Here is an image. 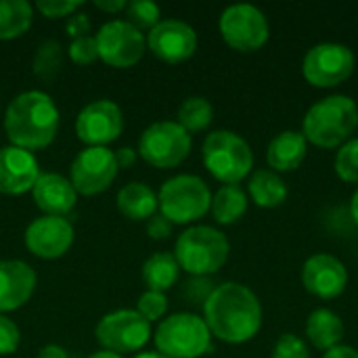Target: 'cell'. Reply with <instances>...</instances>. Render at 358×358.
<instances>
[{
  "label": "cell",
  "mask_w": 358,
  "mask_h": 358,
  "mask_svg": "<svg viewBox=\"0 0 358 358\" xmlns=\"http://www.w3.org/2000/svg\"><path fill=\"white\" fill-rule=\"evenodd\" d=\"M250 197L258 208H279L287 199V185L285 180L273 170H256L250 178Z\"/></svg>",
  "instance_id": "603a6c76"
},
{
  "label": "cell",
  "mask_w": 358,
  "mask_h": 358,
  "mask_svg": "<svg viewBox=\"0 0 358 358\" xmlns=\"http://www.w3.org/2000/svg\"><path fill=\"white\" fill-rule=\"evenodd\" d=\"M350 214H352V220L357 222V227H358V189L355 191L352 201H350Z\"/></svg>",
  "instance_id": "ee69618b"
},
{
  "label": "cell",
  "mask_w": 358,
  "mask_h": 358,
  "mask_svg": "<svg viewBox=\"0 0 358 358\" xmlns=\"http://www.w3.org/2000/svg\"><path fill=\"white\" fill-rule=\"evenodd\" d=\"M302 285L308 294L321 300H334L344 294L348 285V271L336 256L315 254L304 262Z\"/></svg>",
  "instance_id": "2e32d148"
},
{
  "label": "cell",
  "mask_w": 358,
  "mask_h": 358,
  "mask_svg": "<svg viewBox=\"0 0 358 358\" xmlns=\"http://www.w3.org/2000/svg\"><path fill=\"white\" fill-rule=\"evenodd\" d=\"M90 358H122L120 355H115V352H96V355H92Z\"/></svg>",
  "instance_id": "f6af8a7d"
},
{
  "label": "cell",
  "mask_w": 358,
  "mask_h": 358,
  "mask_svg": "<svg viewBox=\"0 0 358 358\" xmlns=\"http://www.w3.org/2000/svg\"><path fill=\"white\" fill-rule=\"evenodd\" d=\"M124 128L122 109L107 99L86 105L76 120V134L82 143L90 147H105L113 143Z\"/></svg>",
  "instance_id": "5bb4252c"
},
{
  "label": "cell",
  "mask_w": 358,
  "mask_h": 358,
  "mask_svg": "<svg viewBox=\"0 0 358 358\" xmlns=\"http://www.w3.org/2000/svg\"><path fill=\"white\" fill-rule=\"evenodd\" d=\"M151 338V323L136 310H115L105 315L96 325V340L107 352L141 350Z\"/></svg>",
  "instance_id": "8fae6325"
},
{
  "label": "cell",
  "mask_w": 358,
  "mask_h": 358,
  "mask_svg": "<svg viewBox=\"0 0 358 358\" xmlns=\"http://www.w3.org/2000/svg\"><path fill=\"white\" fill-rule=\"evenodd\" d=\"M358 107L350 96L331 94L317 101L304 115L302 134L308 143L334 149L344 145V141L357 130Z\"/></svg>",
  "instance_id": "3957f363"
},
{
  "label": "cell",
  "mask_w": 358,
  "mask_h": 358,
  "mask_svg": "<svg viewBox=\"0 0 358 358\" xmlns=\"http://www.w3.org/2000/svg\"><path fill=\"white\" fill-rule=\"evenodd\" d=\"M99 57L111 67H130L145 52V36L130 21H109L94 36Z\"/></svg>",
  "instance_id": "7c38bea8"
},
{
  "label": "cell",
  "mask_w": 358,
  "mask_h": 358,
  "mask_svg": "<svg viewBox=\"0 0 358 358\" xmlns=\"http://www.w3.org/2000/svg\"><path fill=\"white\" fill-rule=\"evenodd\" d=\"M271 358H310V352H308V346L302 338L285 334L277 340V344L271 352Z\"/></svg>",
  "instance_id": "d6a6232c"
},
{
  "label": "cell",
  "mask_w": 358,
  "mask_h": 358,
  "mask_svg": "<svg viewBox=\"0 0 358 358\" xmlns=\"http://www.w3.org/2000/svg\"><path fill=\"white\" fill-rule=\"evenodd\" d=\"M73 243V227L63 216H42L25 231L27 250L44 260L63 256Z\"/></svg>",
  "instance_id": "e0dca14e"
},
{
  "label": "cell",
  "mask_w": 358,
  "mask_h": 358,
  "mask_svg": "<svg viewBox=\"0 0 358 358\" xmlns=\"http://www.w3.org/2000/svg\"><path fill=\"white\" fill-rule=\"evenodd\" d=\"M206 325L227 344L250 342L262 327V306L256 294L235 281L218 285L203 304Z\"/></svg>",
  "instance_id": "6da1fadb"
},
{
  "label": "cell",
  "mask_w": 358,
  "mask_h": 358,
  "mask_svg": "<svg viewBox=\"0 0 358 358\" xmlns=\"http://www.w3.org/2000/svg\"><path fill=\"white\" fill-rule=\"evenodd\" d=\"M34 201L46 216H63L73 210L78 193L61 174H40L34 185Z\"/></svg>",
  "instance_id": "ffe728a7"
},
{
  "label": "cell",
  "mask_w": 358,
  "mask_h": 358,
  "mask_svg": "<svg viewBox=\"0 0 358 358\" xmlns=\"http://www.w3.org/2000/svg\"><path fill=\"white\" fill-rule=\"evenodd\" d=\"M306 338L317 350H331L340 346L344 338V323L342 319L329 308H317L306 319Z\"/></svg>",
  "instance_id": "7402d4cb"
},
{
  "label": "cell",
  "mask_w": 358,
  "mask_h": 358,
  "mask_svg": "<svg viewBox=\"0 0 358 358\" xmlns=\"http://www.w3.org/2000/svg\"><path fill=\"white\" fill-rule=\"evenodd\" d=\"M38 176L40 168L29 151L13 145L0 149V193L21 195L31 191Z\"/></svg>",
  "instance_id": "ac0fdd59"
},
{
  "label": "cell",
  "mask_w": 358,
  "mask_h": 358,
  "mask_svg": "<svg viewBox=\"0 0 358 358\" xmlns=\"http://www.w3.org/2000/svg\"><path fill=\"white\" fill-rule=\"evenodd\" d=\"M214 120V109L208 99L203 96H189L178 107V124L187 132H199L206 130Z\"/></svg>",
  "instance_id": "83f0119b"
},
{
  "label": "cell",
  "mask_w": 358,
  "mask_h": 358,
  "mask_svg": "<svg viewBox=\"0 0 358 358\" xmlns=\"http://www.w3.org/2000/svg\"><path fill=\"white\" fill-rule=\"evenodd\" d=\"M214 283L208 279V277H193L185 283L182 287V296L185 300H189V304H195V306H203L208 302V298L212 296L214 292Z\"/></svg>",
  "instance_id": "e575fe53"
},
{
  "label": "cell",
  "mask_w": 358,
  "mask_h": 358,
  "mask_svg": "<svg viewBox=\"0 0 358 358\" xmlns=\"http://www.w3.org/2000/svg\"><path fill=\"white\" fill-rule=\"evenodd\" d=\"M38 358H67V352H65L61 346L50 344V346H44V348L40 350Z\"/></svg>",
  "instance_id": "b9f144b4"
},
{
  "label": "cell",
  "mask_w": 358,
  "mask_h": 358,
  "mask_svg": "<svg viewBox=\"0 0 358 358\" xmlns=\"http://www.w3.org/2000/svg\"><path fill=\"white\" fill-rule=\"evenodd\" d=\"M218 25L222 40L239 52L262 48L271 34L264 13L254 4H233L224 8Z\"/></svg>",
  "instance_id": "30bf717a"
},
{
  "label": "cell",
  "mask_w": 358,
  "mask_h": 358,
  "mask_svg": "<svg viewBox=\"0 0 358 358\" xmlns=\"http://www.w3.org/2000/svg\"><path fill=\"white\" fill-rule=\"evenodd\" d=\"M94 6H96L99 10L117 13V10H122V8H126V2H124V0H113V2H101V0H96Z\"/></svg>",
  "instance_id": "7bdbcfd3"
},
{
  "label": "cell",
  "mask_w": 358,
  "mask_h": 358,
  "mask_svg": "<svg viewBox=\"0 0 358 358\" xmlns=\"http://www.w3.org/2000/svg\"><path fill=\"white\" fill-rule=\"evenodd\" d=\"M170 233H172V222H170L166 216L157 214V216H151V218H149L147 235H149L151 239H166V237H170Z\"/></svg>",
  "instance_id": "f35d334b"
},
{
  "label": "cell",
  "mask_w": 358,
  "mask_h": 358,
  "mask_svg": "<svg viewBox=\"0 0 358 358\" xmlns=\"http://www.w3.org/2000/svg\"><path fill=\"white\" fill-rule=\"evenodd\" d=\"M36 8L50 19L57 17H71L82 8V2H69V0H40L36 2Z\"/></svg>",
  "instance_id": "d590c367"
},
{
  "label": "cell",
  "mask_w": 358,
  "mask_h": 358,
  "mask_svg": "<svg viewBox=\"0 0 358 358\" xmlns=\"http://www.w3.org/2000/svg\"><path fill=\"white\" fill-rule=\"evenodd\" d=\"M323 358H358V350H355L352 346H336L331 350H327Z\"/></svg>",
  "instance_id": "60d3db41"
},
{
  "label": "cell",
  "mask_w": 358,
  "mask_h": 358,
  "mask_svg": "<svg viewBox=\"0 0 358 358\" xmlns=\"http://www.w3.org/2000/svg\"><path fill=\"white\" fill-rule=\"evenodd\" d=\"M134 358H168L164 357V355H159V352H143V355H138V357Z\"/></svg>",
  "instance_id": "bcb514c9"
},
{
  "label": "cell",
  "mask_w": 358,
  "mask_h": 358,
  "mask_svg": "<svg viewBox=\"0 0 358 358\" xmlns=\"http://www.w3.org/2000/svg\"><path fill=\"white\" fill-rule=\"evenodd\" d=\"M69 57L78 65H90V63H94L99 59V48H96L94 36H82V38L71 40V44H69Z\"/></svg>",
  "instance_id": "836d02e7"
},
{
  "label": "cell",
  "mask_w": 358,
  "mask_h": 358,
  "mask_svg": "<svg viewBox=\"0 0 358 358\" xmlns=\"http://www.w3.org/2000/svg\"><path fill=\"white\" fill-rule=\"evenodd\" d=\"M19 327L4 315H0V355H13L19 346Z\"/></svg>",
  "instance_id": "8d00e7d4"
},
{
  "label": "cell",
  "mask_w": 358,
  "mask_h": 358,
  "mask_svg": "<svg viewBox=\"0 0 358 358\" xmlns=\"http://www.w3.org/2000/svg\"><path fill=\"white\" fill-rule=\"evenodd\" d=\"M113 155H115L117 168H130V166H134V162H136V151L130 149V147H122V149H117V153H113Z\"/></svg>",
  "instance_id": "ab89813d"
},
{
  "label": "cell",
  "mask_w": 358,
  "mask_h": 358,
  "mask_svg": "<svg viewBox=\"0 0 358 358\" xmlns=\"http://www.w3.org/2000/svg\"><path fill=\"white\" fill-rule=\"evenodd\" d=\"M61 61H63L61 44L57 40H44L34 55L31 69L36 78H40L42 82H52L61 69Z\"/></svg>",
  "instance_id": "f1b7e54d"
},
{
  "label": "cell",
  "mask_w": 358,
  "mask_h": 358,
  "mask_svg": "<svg viewBox=\"0 0 358 358\" xmlns=\"http://www.w3.org/2000/svg\"><path fill=\"white\" fill-rule=\"evenodd\" d=\"M229 252V239L220 231L212 227H193L178 237L174 258L189 275L210 277L224 266Z\"/></svg>",
  "instance_id": "277c9868"
},
{
  "label": "cell",
  "mask_w": 358,
  "mask_h": 358,
  "mask_svg": "<svg viewBox=\"0 0 358 358\" xmlns=\"http://www.w3.org/2000/svg\"><path fill=\"white\" fill-rule=\"evenodd\" d=\"M31 4L25 0H0V40L23 36L31 25Z\"/></svg>",
  "instance_id": "4316f807"
},
{
  "label": "cell",
  "mask_w": 358,
  "mask_h": 358,
  "mask_svg": "<svg viewBox=\"0 0 358 358\" xmlns=\"http://www.w3.org/2000/svg\"><path fill=\"white\" fill-rule=\"evenodd\" d=\"M65 31L76 40V38H82V36H88L90 31V19L86 13H73L69 19H67V25H65Z\"/></svg>",
  "instance_id": "74e56055"
},
{
  "label": "cell",
  "mask_w": 358,
  "mask_h": 358,
  "mask_svg": "<svg viewBox=\"0 0 358 358\" xmlns=\"http://www.w3.org/2000/svg\"><path fill=\"white\" fill-rule=\"evenodd\" d=\"M308 151V141L302 132L285 130L277 134L268 149H266V162L273 168V172H292L300 168Z\"/></svg>",
  "instance_id": "44dd1931"
},
{
  "label": "cell",
  "mask_w": 358,
  "mask_h": 358,
  "mask_svg": "<svg viewBox=\"0 0 358 358\" xmlns=\"http://www.w3.org/2000/svg\"><path fill=\"white\" fill-rule=\"evenodd\" d=\"M157 206L162 216L174 224H187L201 218L212 206V193L208 185L193 174H180L164 182Z\"/></svg>",
  "instance_id": "8992f818"
},
{
  "label": "cell",
  "mask_w": 358,
  "mask_h": 358,
  "mask_svg": "<svg viewBox=\"0 0 358 358\" xmlns=\"http://www.w3.org/2000/svg\"><path fill=\"white\" fill-rule=\"evenodd\" d=\"M126 13H128L130 23L136 29H153L159 23V15H162L159 6L155 2H149V0L126 2Z\"/></svg>",
  "instance_id": "f546056e"
},
{
  "label": "cell",
  "mask_w": 358,
  "mask_h": 358,
  "mask_svg": "<svg viewBox=\"0 0 358 358\" xmlns=\"http://www.w3.org/2000/svg\"><path fill=\"white\" fill-rule=\"evenodd\" d=\"M203 164L216 180L237 185L250 174L254 153L239 134L231 130H216L203 141Z\"/></svg>",
  "instance_id": "5b68a950"
},
{
  "label": "cell",
  "mask_w": 358,
  "mask_h": 358,
  "mask_svg": "<svg viewBox=\"0 0 358 358\" xmlns=\"http://www.w3.org/2000/svg\"><path fill=\"white\" fill-rule=\"evenodd\" d=\"M117 208L130 220H145L157 210V195L143 182H130L117 193Z\"/></svg>",
  "instance_id": "cb8c5ba5"
},
{
  "label": "cell",
  "mask_w": 358,
  "mask_h": 358,
  "mask_svg": "<svg viewBox=\"0 0 358 358\" xmlns=\"http://www.w3.org/2000/svg\"><path fill=\"white\" fill-rule=\"evenodd\" d=\"M191 151V134L178 122H155L138 141L141 157L155 168H174Z\"/></svg>",
  "instance_id": "9c48e42d"
},
{
  "label": "cell",
  "mask_w": 358,
  "mask_h": 358,
  "mask_svg": "<svg viewBox=\"0 0 358 358\" xmlns=\"http://www.w3.org/2000/svg\"><path fill=\"white\" fill-rule=\"evenodd\" d=\"M336 172L346 182H358V138L340 147L336 155Z\"/></svg>",
  "instance_id": "4dcf8cb0"
},
{
  "label": "cell",
  "mask_w": 358,
  "mask_h": 358,
  "mask_svg": "<svg viewBox=\"0 0 358 358\" xmlns=\"http://www.w3.org/2000/svg\"><path fill=\"white\" fill-rule=\"evenodd\" d=\"M180 275V266L174 258V254H153L143 264V279L151 292H168L172 285H176Z\"/></svg>",
  "instance_id": "484cf974"
},
{
  "label": "cell",
  "mask_w": 358,
  "mask_h": 358,
  "mask_svg": "<svg viewBox=\"0 0 358 358\" xmlns=\"http://www.w3.org/2000/svg\"><path fill=\"white\" fill-rule=\"evenodd\" d=\"M212 216L220 224H235L248 210V195L239 185H224L212 197Z\"/></svg>",
  "instance_id": "d4e9b609"
},
{
  "label": "cell",
  "mask_w": 358,
  "mask_h": 358,
  "mask_svg": "<svg viewBox=\"0 0 358 358\" xmlns=\"http://www.w3.org/2000/svg\"><path fill=\"white\" fill-rule=\"evenodd\" d=\"M212 334L206 321L191 313H178L162 321L155 331V346L168 358H199L210 350Z\"/></svg>",
  "instance_id": "52a82bcc"
},
{
  "label": "cell",
  "mask_w": 358,
  "mask_h": 358,
  "mask_svg": "<svg viewBox=\"0 0 358 358\" xmlns=\"http://www.w3.org/2000/svg\"><path fill=\"white\" fill-rule=\"evenodd\" d=\"M166 310H168V300H166V296L164 294H159V292H145L141 298H138V308H136V313L143 317V319H147L149 323H153V321H159L164 315H166Z\"/></svg>",
  "instance_id": "1f68e13d"
},
{
  "label": "cell",
  "mask_w": 358,
  "mask_h": 358,
  "mask_svg": "<svg viewBox=\"0 0 358 358\" xmlns=\"http://www.w3.org/2000/svg\"><path fill=\"white\" fill-rule=\"evenodd\" d=\"M149 50L166 61V63H180L193 57L197 50V34L195 29L178 19L159 21L147 36Z\"/></svg>",
  "instance_id": "9a60e30c"
},
{
  "label": "cell",
  "mask_w": 358,
  "mask_h": 358,
  "mask_svg": "<svg viewBox=\"0 0 358 358\" xmlns=\"http://www.w3.org/2000/svg\"><path fill=\"white\" fill-rule=\"evenodd\" d=\"M355 63V52L348 46L338 42H321L306 52L302 73L306 82L317 88H334L352 76Z\"/></svg>",
  "instance_id": "ba28073f"
},
{
  "label": "cell",
  "mask_w": 358,
  "mask_h": 358,
  "mask_svg": "<svg viewBox=\"0 0 358 358\" xmlns=\"http://www.w3.org/2000/svg\"><path fill=\"white\" fill-rule=\"evenodd\" d=\"M117 162L107 147H88L71 164V185L80 195H96L115 180Z\"/></svg>",
  "instance_id": "4fadbf2b"
},
{
  "label": "cell",
  "mask_w": 358,
  "mask_h": 358,
  "mask_svg": "<svg viewBox=\"0 0 358 358\" xmlns=\"http://www.w3.org/2000/svg\"><path fill=\"white\" fill-rule=\"evenodd\" d=\"M36 289V273L21 260L0 262V315L21 308Z\"/></svg>",
  "instance_id": "d6986e66"
},
{
  "label": "cell",
  "mask_w": 358,
  "mask_h": 358,
  "mask_svg": "<svg viewBox=\"0 0 358 358\" xmlns=\"http://www.w3.org/2000/svg\"><path fill=\"white\" fill-rule=\"evenodd\" d=\"M4 130L13 147L34 151L48 147L59 130V109L42 90H29L10 101L4 113Z\"/></svg>",
  "instance_id": "7a4b0ae2"
}]
</instances>
